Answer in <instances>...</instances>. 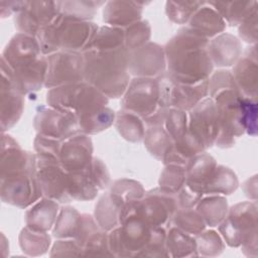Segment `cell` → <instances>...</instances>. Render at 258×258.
<instances>
[{
    "label": "cell",
    "mask_w": 258,
    "mask_h": 258,
    "mask_svg": "<svg viewBox=\"0 0 258 258\" xmlns=\"http://www.w3.org/2000/svg\"><path fill=\"white\" fill-rule=\"evenodd\" d=\"M6 59L15 89L19 93L38 90L45 82L47 61L40 57V45L27 34H18L7 45Z\"/></svg>",
    "instance_id": "cell-3"
},
{
    "label": "cell",
    "mask_w": 258,
    "mask_h": 258,
    "mask_svg": "<svg viewBox=\"0 0 258 258\" xmlns=\"http://www.w3.org/2000/svg\"><path fill=\"white\" fill-rule=\"evenodd\" d=\"M190 26L192 30L202 36H212L222 31L225 27V23L219 13H216L213 9L204 7L201 9L191 19Z\"/></svg>",
    "instance_id": "cell-10"
},
{
    "label": "cell",
    "mask_w": 258,
    "mask_h": 258,
    "mask_svg": "<svg viewBox=\"0 0 258 258\" xmlns=\"http://www.w3.org/2000/svg\"><path fill=\"white\" fill-rule=\"evenodd\" d=\"M77 119L66 112L54 110L40 111L35 118L36 130L40 135L53 139L69 138L77 131Z\"/></svg>",
    "instance_id": "cell-8"
},
{
    "label": "cell",
    "mask_w": 258,
    "mask_h": 258,
    "mask_svg": "<svg viewBox=\"0 0 258 258\" xmlns=\"http://www.w3.org/2000/svg\"><path fill=\"white\" fill-rule=\"evenodd\" d=\"M256 61L252 62L251 59L247 57L241 59L235 68V78L237 83L240 85L241 92L243 91L247 98H250L252 94L254 98L256 96V87L251 84V81L256 84Z\"/></svg>",
    "instance_id": "cell-13"
},
{
    "label": "cell",
    "mask_w": 258,
    "mask_h": 258,
    "mask_svg": "<svg viewBox=\"0 0 258 258\" xmlns=\"http://www.w3.org/2000/svg\"><path fill=\"white\" fill-rule=\"evenodd\" d=\"M209 46L214 47L208 49L209 54L215 53L219 51V55L214 57L218 66H231L233 61L237 58L239 52H240V44L237 41V39L229 34L221 35L220 37L216 38Z\"/></svg>",
    "instance_id": "cell-11"
},
{
    "label": "cell",
    "mask_w": 258,
    "mask_h": 258,
    "mask_svg": "<svg viewBox=\"0 0 258 258\" xmlns=\"http://www.w3.org/2000/svg\"><path fill=\"white\" fill-rule=\"evenodd\" d=\"M157 103L160 104L159 83L151 79L133 80L122 101L125 111L143 117L155 114Z\"/></svg>",
    "instance_id": "cell-4"
},
{
    "label": "cell",
    "mask_w": 258,
    "mask_h": 258,
    "mask_svg": "<svg viewBox=\"0 0 258 258\" xmlns=\"http://www.w3.org/2000/svg\"><path fill=\"white\" fill-rule=\"evenodd\" d=\"M61 212L60 219L55 225V230L53 235L55 237L64 238V237H75L78 236V232L81 229V217H75L77 212L73 211L74 209L67 208Z\"/></svg>",
    "instance_id": "cell-14"
},
{
    "label": "cell",
    "mask_w": 258,
    "mask_h": 258,
    "mask_svg": "<svg viewBox=\"0 0 258 258\" xmlns=\"http://www.w3.org/2000/svg\"><path fill=\"white\" fill-rule=\"evenodd\" d=\"M118 129L120 133L125 132L128 128H130L127 139L130 140H139L144 135V130L142 124L139 122L138 118L130 112H122V114L118 117Z\"/></svg>",
    "instance_id": "cell-17"
},
{
    "label": "cell",
    "mask_w": 258,
    "mask_h": 258,
    "mask_svg": "<svg viewBox=\"0 0 258 258\" xmlns=\"http://www.w3.org/2000/svg\"><path fill=\"white\" fill-rule=\"evenodd\" d=\"M84 76V57L76 52H59L47 58L45 86L77 84Z\"/></svg>",
    "instance_id": "cell-5"
},
{
    "label": "cell",
    "mask_w": 258,
    "mask_h": 258,
    "mask_svg": "<svg viewBox=\"0 0 258 258\" xmlns=\"http://www.w3.org/2000/svg\"><path fill=\"white\" fill-rule=\"evenodd\" d=\"M91 153L90 139L84 135H73L67 138L59 148L57 162L66 171H80L91 163Z\"/></svg>",
    "instance_id": "cell-7"
},
{
    "label": "cell",
    "mask_w": 258,
    "mask_h": 258,
    "mask_svg": "<svg viewBox=\"0 0 258 258\" xmlns=\"http://www.w3.org/2000/svg\"><path fill=\"white\" fill-rule=\"evenodd\" d=\"M57 213V205L51 201H42L27 214L28 228L37 232L50 228Z\"/></svg>",
    "instance_id": "cell-12"
},
{
    "label": "cell",
    "mask_w": 258,
    "mask_h": 258,
    "mask_svg": "<svg viewBox=\"0 0 258 258\" xmlns=\"http://www.w3.org/2000/svg\"><path fill=\"white\" fill-rule=\"evenodd\" d=\"M128 54L123 47L87 49L84 57V78L103 94L117 98L128 85Z\"/></svg>",
    "instance_id": "cell-2"
},
{
    "label": "cell",
    "mask_w": 258,
    "mask_h": 258,
    "mask_svg": "<svg viewBox=\"0 0 258 258\" xmlns=\"http://www.w3.org/2000/svg\"><path fill=\"white\" fill-rule=\"evenodd\" d=\"M168 252L172 251L175 253L173 256H179V251L183 252V255H188L187 252H191L196 250L197 241L188 236V234H184L176 229H171L170 234L168 236Z\"/></svg>",
    "instance_id": "cell-15"
},
{
    "label": "cell",
    "mask_w": 258,
    "mask_h": 258,
    "mask_svg": "<svg viewBox=\"0 0 258 258\" xmlns=\"http://www.w3.org/2000/svg\"><path fill=\"white\" fill-rule=\"evenodd\" d=\"M150 35V28L146 22H137L129 28V31L124 33V43L127 50H134L143 44Z\"/></svg>",
    "instance_id": "cell-16"
},
{
    "label": "cell",
    "mask_w": 258,
    "mask_h": 258,
    "mask_svg": "<svg viewBox=\"0 0 258 258\" xmlns=\"http://www.w3.org/2000/svg\"><path fill=\"white\" fill-rule=\"evenodd\" d=\"M207 38L194 30H184L168 42L166 47L171 78L181 84L206 81L212 61L206 45Z\"/></svg>",
    "instance_id": "cell-1"
},
{
    "label": "cell",
    "mask_w": 258,
    "mask_h": 258,
    "mask_svg": "<svg viewBox=\"0 0 258 258\" xmlns=\"http://www.w3.org/2000/svg\"><path fill=\"white\" fill-rule=\"evenodd\" d=\"M189 132L204 147L211 146L218 135V113L212 99L198 103L190 114Z\"/></svg>",
    "instance_id": "cell-6"
},
{
    "label": "cell",
    "mask_w": 258,
    "mask_h": 258,
    "mask_svg": "<svg viewBox=\"0 0 258 258\" xmlns=\"http://www.w3.org/2000/svg\"><path fill=\"white\" fill-rule=\"evenodd\" d=\"M162 50L156 44L138 47L128 54V70L135 75L155 76L163 70Z\"/></svg>",
    "instance_id": "cell-9"
}]
</instances>
